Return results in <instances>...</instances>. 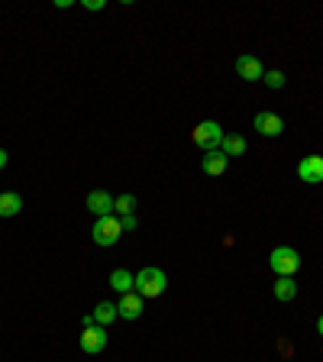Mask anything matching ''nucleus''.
<instances>
[{
  "label": "nucleus",
  "mask_w": 323,
  "mask_h": 362,
  "mask_svg": "<svg viewBox=\"0 0 323 362\" xmlns=\"http://www.w3.org/2000/svg\"><path fill=\"white\" fill-rule=\"evenodd\" d=\"M23 211V197H20L17 191H3L0 194V217H17V214Z\"/></svg>",
  "instance_id": "ddd939ff"
},
{
  "label": "nucleus",
  "mask_w": 323,
  "mask_h": 362,
  "mask_svg": "<svg viewBox=\"0 0 323 362\" xmlns=\"http://www.w3.org/2000/svg\"><path fill=\"white\" fill-rule=\"evenodd\" d=\"M275 298H278V301H294V298H298V281H294V278H278V281H275Z\"/></svg>",
  "instance_id": "2eb2a0df"
},
{
  "label": "nucleus",
  "mask_w": 323,
  "mask_h": 362,
  "mask_svg": "<svg viewBox=\"0 0 323 362\" xmlns=\"http://www.w3.org/2000/svg\"><path fill=\"white\" fill-rule=\"evenodd\" d=\"M165 288H168V275L155 265H145V269L136 272V295L143 298H162L165 295Z\"/></svg>",
  "instance_id": "f257e3e1"
},
{
  "label": "nucleus",
  "mask_w": 323,
  "mask_h": 362,
  "mask_svg": "<svg viewBox=\"0 0 323 362\" xmlns=\"http://www.w3.org/2000/svg\"><path fill=\"white\" fill-rule=\"evenodd\" d=\"M103 7H107L103 0H85V10H94V13H97V10H103Z\"/></svg>",
  "instance_id": "aec40b11"
},
{
  "label": "nucleus",
  "mask_w": 323,
  "mask_h": 362,
  "mask_svg": "<svg viewBox=\"0 0 323 362\" xmlns=\"http://www.w3.org/2000/svg\"><path fill=\"white\" fill-rule=\"evenodd\" d=\"M91 317L97 320L101 327H107V323H113V320L120 317V314H117V304H113V301H101V304H97V307H94V314H91Z\"/></svg>",
  "instance_id": "dca6fc26"
},
{
  "label": "nucleus",
  "mask_w": 323,
  "mask_h": 362,
  "mask_svg": "<svg viewBox=\"0 0 323 362\" xmlns=\"http://www.w3.org/2000/svg\"><path fill=\"white\" fill-rule=\"evenodd\" d=\"M117 314H120L123 320H139V317H143V298H139L136 291H129V295H120Z\"/></svg>",
  "instance_id": "9d476101"
},
{
  "label": "nucleus",
  "mask_w": 323,
  "mask_h": 362,
  "mask_svg": "<svg viewBox=\"0 0 323 362\" xmlns=\"http://www.w3.org/2000/svg\"><path fill=\"white\" fill-rule=\"evenodd\" d=\"M317 333H320V337H323V314H320V317H317Z\"/></svg>",
  "instance_id": "4be33fe9"
},
{
  "label": "nucleus",
  "mask_w": 323,
  "mask_h": 362,
  "mask_svg": "<svg viewBox=\"0 0 323 362\" xmlns=\"http://www.w3.org/2000/svg\"><path fill=\"white\" fill-rule=\"evenodd\" d=\"M91 236H94V243H97V246H117L120 236H123L120 217H97V223H94Z\"/></svg>",
  "instance_id": "39448f33"
},
{
  "label": "nucleus",
  "mask_w": 323,
  "mask_h": 362,
  "mask_svg": "<svg viewBox=\"0 0 323 362\" xmlns=\"http://www.w3.org/2000/svg\"><path fill=\"white\" fill-rule=\"evenodd\" d=\"M7 159H10V155H7V149H0V172L7 169Z\"/></svg>",
  "instance_id": "412c9836"
},
{
  "label": "nucleus",
  "mask_w": 323,
  "mask_h": 362,
  "mask_svg": "<svg viewBox=\"0 0 323 362\" xmlns=\"http://www.w3.org/2000/svg\"><path fill=\"white\" fill-rule=\"evenodd\" d=\"M220 152L223 155H243V152H246V139H243V136L239 133H227L223 136V143H220Z\"/></svg>",
  "instance_id": "4468645a"
},
{
  "label": "nucleus",
  "mask_w": 323,
  "mask_h": 362,
  "mask_svg": "<svg viewBox=\"0 0 323 362\" xmlns=\"http://www.w3.org/2000/svg\"><path fill=\"white\" fill-rule=\"evenodd\" d=\"M223 127L217 123V120H204V123H197L194 130H191V143L197 146V149H204V152H213V149H220L223 143Z\"/></svg>",
  "instance_id": "7ed1b4c3"
},
{
  "label": "nucleus",
  "mask_w": 323,
  "mask_h": 362,
  "mask_svg": "<svg viewBox=\"0 0 323 362\" xmlns=\"http://www.w3.org/2000/svg\"><path fill=\"white\" fill-rule=\"evenodd\" d=\"M252 127L262 136H281L285 133V120H281L278 113H272V110H259L252 120Z\"/></svg>",
  "instance_id": "0eeeda50"
},
{
  "label": "nucleus",
  "mask_w": 323,
  "mask_h": 362,
  "mask_svg": "<svg viewBox=\"0 0 323 362\" xmlns=\"http://www.w3.org/2000/svg\"><path fill=\"white\" fill-rule=\"evenodd\" d=\"M113 214H120V217L136 214V197H133V194H120L117 201H113Z\"/></svg>",
  "instance_id": "f3484780"
},
{
  "label": "nucleus",
  "mask_w": 323,
  "mask_h": 362,
  "mask_svg": "<svg viewBox=\"0 0 323 362\" xmlns=\"http://www.w3.org/2000/svg\"><path fill=\"white\" fill-rule=\"evenodd\" d=\"M78 346H81L87 356L103 353V349H107V327H101V323H97L94 317H85V327H81Z\"/></svg>",
  "instance_id": "f03ea898"
},
{
  "label": "nucleus",
  "mask_w": 323,
  "mask_h": 362,
  "mask_svg": "<svg viewBox=\"0 0 323 362\" xmlns=\"http://www.w3.org/2000/svg\"><path fill=\"white\" fill-rule=\"evenodd\" d=\"M298 178L304 185H320L323 181V155H304L298 162Z\"/></svg>",
  "instance_id": "423d86ee"
},
{
  "label": "nucleus",
  "mask_w": 323,
  "mask_h": 362,
  "mask_svg": "<svg viewBox=\"0 0 323 362\" xmlns=\"http://www.w3.org/2000/svg\"><path fill=\"white\" fill-rule=\"evenodd\" d=\"M113 201H117V197H110L107 191L97 188V191L87 194V211H91L94 217H113Z\"/></svg>",
  "instance_id": "1a4fd4ad"
},
{
  "label": "nucleus",
  "mask_w": 323,
  "mask_h": 362,
  "mask_svg": "<svg viewBox=\"0 0 323 362\" xmlns=\"http://www.w3.org/2000/svg\"><path fill=\"white\" fill-rule=\"evenodd\" d=\"M236 75L243 78V81H262L265 68H262V62H259V55H252V52L239 55L236 59Z\"/></svg>",
  "instance_id": "6e6552de"
},
{
  "label": "nucleus",
  "mask_w": 323,
  "mask_h": 362,
  "mask_svg": "<svg viewBox=\"0 0 323 362\" xmlns=\"http://www.w3.org/2000/svg\"><path fill=\"white\" fill-rule=\"evenodd\" d=\"M227 165H230V155H223L220 149L204 152V155H201V169H204V175H210V178L223 175V172H227Z\"/></svg>",
  "instance_id": "9b49d317"
},
{
  "label": "nucleus",
  "mask_w": 323,
  "mask_h": 362,
  "mask_svg": "<svg viewBox=\"0 0 323 362\" xmlns=\"http://www.w3.org/2000/svg\"><path fill=\"white\" fill-rule=\"evenodd\" d=\"M262 81L268 88H272V91H278V88H285V75H281V71H265L262 75Z\"/></svg>",
  "instance_id": "a211bd4d"
},
{
  "label": "nucleus",
  "mask_w": 323,
  "mask_h": 362,
  "mask_svg": "<svg viewBox=\"0 0 323 362\" xmlns=\"http://www.w3.org/2000/svg\"><path fill=\"white\" fill-rule=\"evenodd\" d=\"M120 227H123V233H133V230L139 227V220L136 214H129V217H120Z\"/></svg>",
  "instance_id": "6ab92c4d"
},
{
  "label": "nucleus",
  "mask_w": 323,
  "mask_h": 362,
  "mask_svg": "<svg viewBox=\"0 0 323 362\" xmlns=\"http://www.w3.org/2000/svg\"><path fill=\"white\" fill-rule=\"evenodd\" d=\"M268 265H272V272L278 278H294V272L301 269V256H298V249H291V246H278V249H272V256H268Z\"/></svg>",
  "instance_id": "20e7f679"
},
{
  "label": "nucleus",
  "mask_w": 323,
  "mask_h": 362,
  "mask_svg": "<svg viewBox=\"0 0 323 362\" xmlns=\"http://www.w3.org/2000/svg\"><path fill=\"white\" fill-rule=\"evenodd\" d=\"M110 288L117 295H129V291H136V275L127 269H113L110 272Z\"/></svg>",
  "instance_id": "f8f14e48"
}]
</instances>
